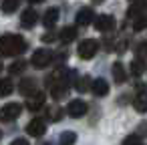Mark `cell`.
Listing matches in <instances>:
<instances>
[{
	"instance_id": "19",
	"label": "cell",
	"mask_w": 147,
	"mask_h": 145,
	"mask_svg": "<svg viewBox=\"0 0 147 145\" xmlns=\"http://www.w3.org/2000/svg\"><path fill=\"white\" fill-rule=\"evenodd\" d=\"M143 71H145V61H143V59L131 61V75H133V77H139Z\"/></svg>"
},
{
	"instance_id": "28",
	"label": "cell",
	"mask_w": 147,
	"mask_h": 145,
	"mask_svg": "<svg viewBox=\"0 0 147 145\" xmlns=\"http://www.w3.org/2000/svg\"><path fill=\"white\" fill-rule=\"evenodd\" d=\"M12 145H28V141H26V139H22V137H18V139H14V141H12Z\"/></svg>"
},
{
	"instance_id": "25",
	"label": "cell",
	"mask_w": 147,
	"mask_h": 145,
	"mask_svg": "<svg viewBox=\"0 0 147 145\" xmlns=\"http://www.w3.org/2000/svg\"><path fill=\"white\" fill-rule=\"evenodd\" d=\"M123 145H143V141H141L139 135H129V137L123 141Z\"/></svg>"
},
{
	"instance_id": "6",
	"label": "cell",
	"mask_w": 147,
	"mask_h": 145,
	"mask_svg": "<svg viewBox=\"0 0 147 145\" xmlns=\"http://www.w3.org/2000/svg\"><path fill=\"white\" fill-rule=\"evenodd\" d=\"M87 113V103L83 101V99H75V101H71L69 103V107H67V115L69 117H83Z\"/></svg>"
},
{
	"instance_id": "9",
	"label": "cell",
	"mask_w": 147,
	"mask_h": 145,
	"mask_svg": "<svg viewBox=\"0 0 147 145\" xmlns=\"http://www.w3.org/2000/svg\"><path fill=\"white\" fill-rule=\"evenodd\" d=\"M45 101H47V95L36 91L34 95H30V97L26 99V109H30V111H38V109H42Z\"/></svg>"
},
{
	"instance_id": "24",
	"label": "cell",
	"mask_w": 147,
	"mask_h": 145,
	"mask_svg": "<svg viewBox=\"0 0 147 145\" xmlns=\"http://www.w3.org/2000/svg\"><path fill=\"white\" fill-rule=\"evenodd\" d=\"M24 69H26V63H24V61H18V63H14V65L10 67V73H12V75H20Z\"/></svg>"
},
{
	"instance_id": "30",
	"label": "cell",
	"mask_w": 147,
	"mask_h": 145,
	"mask_svg": "<svg viewBox=\"0 0 147 145\" xmlns=\"http://www.w3.org/2000/svg\"><path fill=\"white\" fill-rule=\"evenodd\" d=\"M129 2H131V4H135V2H139V0H129Z\"/></svg>"
},
{
	"instance_id": "22",
	"label": "cell",
	"mask_w": 147,
	"mask_h": 145,
	"mask_svg": "<svg viewBox=\"0 0 147 145\" xmlns=\"http://www.w3.org/2000/svg\"><path fill=\"white\" fill-rule=\"evenodd\" d=\"M75 141H77V133H73V131H65L61 135V145H73Z\"/></svg>"
},
{
	"instance_id": "15",
	"label": "cell",
	"mask_w": 147,
	"mask_h": 145,
	"mask_svg": "<svg viewBox=\"0 0 147 145\" xmlns=\"http://www.w3.org/2000/svg\"><path fill=\"white\" fill-rule=\"evenodd\" d=\"M111 73H113V79H115V83H125L127 81V73H125V69H123V65L121 63H115L113 67H111Z\"/></svg>"
},
{
	"instance_id": "29",
	"label": "cell",
	"mask_w": 147,
	"mask_h": 145,
	"mask_svg": "<svg viewBox=\"0 0 147 145\" xmlns=\"http://www.w3.org/2000/svg\"><path fill=\"white\" fill-rule=\"evenodd\" d=\"M30 4H40V2H45V0H28Z\"/></svg>"
},
{
	"instance_id": "26",
	"label": "cell",
	"mask_w": 147,
	"mask_h": 145,
	"mask_svg": "<svg viewBox=\"0 0 147 145\" xmlns=\"http://www.w3.org/2000/svg\"><path fill=\"white\" fill-rule=\"evenodd\" d=\"M143 57H147V40L137 45V59H143Z\"/></svg>"
},
{
	"instance_id": "11",
	"label": "cell",
	"mask_w": 147,
	"mask_h": 145,
	"mask_svg": "<svg viewBox=\"0 0 147 145\" xmlns=\"http://www.w3.org/2000/svg\"><path fill=\"white\" fill-rule=\"evenodd\" d=\"M36 20H38V14H36L32 8H26V10H22V14H20V24H22L24 28H30V26H34V24H36Z\"/></svg>"
},
{
	"instance_id": "31",
	"label": "cell",
	"mask_w": 147,
	"mask_h": 145,
	"mask_svg": "<svg viewBox=\"0 0 147 145\" xmlns=\"http://www.w3.org/2000/svg\"><path fill=\"white\" fill-rule=\"evenodd\" d=\"M0 73H2V63H0Z\"/></svg>"
},
{
	"instance_id": "3",
	"label": "cell",
	"mask_w": 147,
	"mask_h": 145,
	"mask_svg": "<svg viewBox=\"0 0 147 145\" xmlns=\"http://www.w3.org/2000/svg\"><path fill=\"white\" fill-rule=\"evenodd\" d=\"M20 113H22V105H18V103H6L2 109H0V121H4V123L14 121V119L20 117Z\"/></svg>"
},
{
	"instance_id": "16",
	"label": "cell",
	"mask_w": 147,
	"mask_h": 145,
	"mask_svg": "<svg viewBox=\"0 0 147 145\" xmlns=\"http://www.w3.org/2000/svg\"><path fill=\"white\" fill-rule=\"evenodd\" d=\"M57 20H59V8H49V10L45 12V16H42L45 26H53Z\"/></svg>"
},
{
	"instance_id": "7",
	"label": "cell",
	"mask_w": 147,
	"mask_h": 145,
	"mask_svg": "<svg viewBox=\"0 0 147 145\" xmlns=\"http://www.w3.org/2000/svg\"><path fill=\"white\" fill-rule=\"evenodd\" d=\"M26 133H28L30 137H42V135L47 133L45 121H42V119H32V121L26 125Z\"/></svg>"
},
{
	"instance_id": "5",
	"label": "cell",
	"mask_w": 147,
	"mask_h": 145,
	"mask_svg": "<svg viewBox=\"0 0 147 145\" xmlns=\"http://www.w3.org/2000/svg\"><path fill=\"white\" fill-rule=\"evenodd\" d=\"M51 61H53V53L47 51V49H38V51H34V55H32V59H30L32 67H36V69H45V67H49Z\"/></svg>"
},
{
	"instance_id": "4",
	"label": "cell",
	"mask_w": 147,
	"mask_h": 145,
	"mask_svg": "<svg viewBox=\"0 0 147 145\" xmlns=\"http://www.w3.org/2000/svg\"><path fill=\"white\" fill-rule=\"evenodd\" d=\"M97 51H99V42L95 40V38H87V40H83L81 45H79V57L81 59H85V61H89V59H93L95 55H97Z\"/></svg>"
},
{
	"instance_id": "17",
	"label": "cell",
	"mask_w": 147,
	"mask_h": 145,
	"mask_svg": "<svg viewBox=\"0 0 147 145\" xmlns=\"http://www.w3.org/2000/svg\"><path fill=\"white\" fill-rule=\"evenodd\" d=\"M59 38H61L63 42H71V40H75V38H77V28H75V26H65V28L61 30Z\"/></svg>"
},
{
	"instance_id": "27",
	"label": "cell",
	"mask_w": 147,
	"mask_h": 145,
	"mask_svg": "<svg viewBox=\"0 0 147 145\" xmlns=\"http://www.w3.org/2000/svg\"><path fill=\"white\" fill-rule=\"evenodd\" d=\"M49 119H53V121L61 119V111H59V107H55L53 111H49Z\"/></svg>"
},
{
	"instance_id": "2",
	"label": "cell",
	"mask_w": 147,
	"mask_h": 145,
	"mask_svg": "<svg viewBox=\"0 0 147 145\" xmlns=\"http://www.w3.org/2000/svg\"><path fill=\"white\" fill-rule=\"evenodd\" d=\"M69 85H71V79L67 77V71H65V69L53 73V75L47 79V87L51 89V95H53L55 99H63L65 93H67V89H69Z\"/></svg>"
},
{
	"instance_id": "1",
	"label": "cell",
	"mask_w": 147,
	"mask_h": 145,
	"mask_svg": "<svg viewBox=\"0 0 147 145\" xmlns=\"http://www.w3.org/2000/svg\"><path fill=\"white\" fill-rule=\"evenodd\" d=\"M26 40L20 34H4L0 36V57H16L26 51Z\"/></svg>"
},
{
	"instance_id": "12",
	"label": "cell",
	"mask_w": 147,
	"mask_h": 145,
	"mask_svg": "<svg viewBox=\"0 0 147 145\" xmlns=\"http://www.w3.org/2000/svg\"><path fill=\"white\" fill-rule=\"evenodd\" d=\"M93 22V10L89 6H83L79 12H77V24L79 26H87Z\"/></svg>"
},
{
	"instance_id": "23",
	"label": "cell",
	"mask_w": 147,
	"mask_h": 145,
	"mask_svg": "<svg viewBox=\"0 0 147 145\" xmlns=\"http://www.w3.org/2000/svg\"><path fill=\"white\" fill-rule=\"evenodd\" d=\"M143 28H147V14H141V16H137L135 18V22H133V30H143Z\"/></svg>"
},
{
	"instance_id": "14",
	"label": "cell",
	"mask_w": 147,
	"mask_h": 145,
	"mask_svg": "<svg viewBox=\"0 0 147 145\" xmlns=\"http://www.w3.org/2000/svg\"><path fill=\"white\" fill-rule=\"evenodd\" d=\"M18 91L22 93V95H34L36 93V83H34V79H22L20 83H18Z\"/></svg>"
},
{
	"instance_id": "18",
	"label": "cell",
	"mask_w": 147,
	"mask_h": 145,
	"mask_svg": "<svg viewBox=\"0 0 147 145\" xmlns=\"http://www.w3.org/2000/svg\"><path fill=\"white\" fill-rule=\"evenodd\" d=\"M12 91H14L12 79H2V81H0V99H2V97H8Z\"/></svg>"
},
{
	"instance_id": "8",
	"label": "cell",
	"mask_w": 147,
	"mask_h": 145,
	"mask_svg": "<svg viewBox=\"0 0 147 145\" xmlns=\"http://www.w3.org/2000/svg\"><path fill=\"white\" fill-rule=\"evenodd\" d=\"M95 28L101 32H109L111 28H115V18L109 14H101L99 18H95Z\"/></svg>"
},
{
	"instance_id": "21",
	"label": "cell",
	"mask_w": 147,
	"mask_h": 145,
	"mask_svg": "<svg viewBox=\"0 0 147 145\" xmlns=\"http://www.w3.org/2000/svg\"><path fill=\"white\" fill-rule=\"evenodd\" d=\"M91 83L93 81H89V77H79V81L75 83V87H77L79 93H85L87 89H91Z\"/></svg>"
},
{
	"instance_id": "33",
	"label": "cell",
	"mask_w": 147,
	"mask_h": 145,
	"mask_svg": "<svg viewBox=\"0 0 147 145\" xmlns=\"http://www.w3.org/2000/svg\"><path fill=\"white\" fill-rule=\"evenodd\" d=\"M0 139H2V133H0Z\"/></svg>"
},
{
	"instance_id": "13",
	"label": "cell",
	"mask_w": 147,
	"mask_h": 145,
	"mask_svg": "<svg viewBox=\"0 0 147 145\" xmlns=\"http://www.w3.org/2000/svg\"><path fill=\"white\" fill-rule=\"evenodd\" d=\"M133 107H135V111H139V113H147V91H145V89H141V93L135 95Z\"/></svg>"
},
{
	"instance_id": "10",
	"label": "cell",
	"mask_w": 147,
	"mask_h": 145,
	"mask_svg": "<svg viewBox=\"0 0 147 145\" xmlns=\"http://www.w3.org/2000/svg\"><path fill=\"white\" fill-rule=\"evenodd\" d=\"M91 93H93L95 97H105V95L109 93V83H107L105 79H95V81L91 83Z\"/></svg>"
},
{
	"instance_id": "32",
	"label": "cell",
	"mask_w": 147,
	"mask_h": 145,
	"mask_svg": "<svg viewBox=\"0 0 147 145\" xmlns=\"http://www.w3.org/2000/svg\"><path fill=\"white\" fill-rule=\"evenodd\" d=\"M95 2H103V0H95Z\"/></svg>"
},
{
	"instance_id": "20",
	"label": "cell",
	"mask_w": 147,
	"mask_h": 145,
	"mask_svg": "<svg viewBox=\"0 0 147 145\" xmlns=\"http://www.w3.org/2000/svg\"><path fill=\"white\" fill-rule=\"evenodd\" d=\"M18 8V0H2V12L4 14H10Z\"/></svg>"
}]
</instances>
